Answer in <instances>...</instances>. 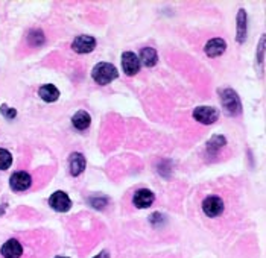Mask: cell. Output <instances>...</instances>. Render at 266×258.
Here are the masks:
<instances>
[{"label":"cell","mask_w":266,"mask_h":258,"mask_svg":"<svg viewBox=\"0 0 266 258\" xmlns=\"http://www.w3.org/2000/svg\"><path fill=\"white\" fill-rule=\"evenodd\" d=\"M217 111L211 107H198L194 111V119L202 125H211L217 120Z\"/></svg>","instance_id":"8992f818"},{"label":"cell","mask_w":266,"mask_h":258,"mask_svg":"<svg viewBox=\"0 0 266 258\" xmlns=\"http://www.w3.org/2000/svg\"><path fill=\"white\" fill-rule=\"evenodd\" d=\"M221 97H222V105L230 116H236L240 113V100L233 90H224Z\"/></svg>","instance_id":"3957f363"},{"label":"cell","mask_w":266,"mask_h":258,"mask_svg":"<svg viewBox=\"0 0 266 258\" xmlns=\"http://www.w3.org/2000/svg\"><path fill=\"white\" fill-rule=\"evenodd\" d=\"M202 211L207 217H217L224 211V200L219 196H207L202 200Z\"/></svg>","instance_id":"7a4b0ae2"},{"label":"cell","mask_w":266,"mask_h":258,"mask_svg":"<svg viewBox=\"0 0 266 258\" xmlns=\"http://www.w3.org/2000/svg\"><path fill=\"white\" fill-rule=\"evenodd\" d=\"M225 146V138L224 137H221V135H216V137H213L210 141H208V150H219L221 147H224Z\"/></svg>","instance_id":"d6986e66"},{"label":"cell","mask_w":266,"mask_h":258,"mask_svg":"<svg viewBox=\"0 0 266 258\" xmlns=\"http://www.w3.org/2000/svg\"><path fill=\"white\" fill-rule=\"evenodd\" d=\"M237 41L239 43H244L245 37H247V14L244 9L239 11V15H237Z\"/></svg>","instance_id":"2e32d148"},{"label":"cell","mask_w":266,"mask_h":258,"mask_svg":"<svg viewBox=\"0 0 266 258\" xmlns=\"http://www.w3.org/2000/svg\"><path fill=\"white\" fill-rule=\"evenodd\" d=\"M96 47V40L91 35H79L73 40L71 49L76 54H90Z\"/></svg>","instance_id":"277c9868"},{"label":"cell","mask_w":266,"mask_h":258,"mask_svg":"<svg viewBox=\"0 0 266 258\" xmlns=\"http://www.w3.org/2000/svg\"><path fill=\"white\" fill-rule=\"evenodd\" d=\"M71 123H73V126L76 129L84 131V129H87L90 126L91 117H90V114L85 113V111H78V113L71 117Z\"/></svg>","instance_id":"9a60e30c"},{"label":"cell","mask_w":266,"mask_h":258,"mask_svg":"<svg viewBox=\"0 0 266 258\" xmlns=\"http://www.w3.org/2000/svg\"><path fill=\"white\" fill-rule=\"evenodd\" d=\"M0 254H2V257L5 258H20L23 254V248H21L18 240L11 239V240L3 243V246L0 249Z\"/></svg>","instance_id":"9c48e42d"},{"label":"cell","mask_w":266,"mask_h":258,"mask_svg":"<svg viewBox=\"0 0 266 258\" xmlns=\"http://www.w3.org/2000/svg\"><path fill=\"white\" fill-rule=\"evenodd\" d=\"M119 76L117 68L110 63H99L93 67L91 78L99 85H108Z\"/></svg>","instance_id":"6da1fadb"},{"label":"cell","mask_w":266,"mask_h":258,"mask_svg":"<svg viewBox=\"0 0 266 258\" xmlns=\"http://www.w3.org/2000/svg\"><path fill=\"white\" fill-rule=\"evenodd\" d=\"M49 205L58 213H66L71 207V200L64 192H55L49 199Z\"/></svg>","instance_id":"52a82bcc"},{"label":"cell","mask_w":266,"mask_h":258,"mask_svg":"<svg viewBox=\"0 0 266 258\" xmlns=\"http://www.w3.org/2000/svg\"><path fill=\"white\" fill-rule=\"evenodd\" d=\"M225 49H227V43H225L222 38H213V40H210V41L205 44V47H204L205 54H207L210 58L221 57V55L225 52Z\"/></svg>","instance_id":"8fae6325"},{"label":"cell","mask_w":266,"mask_h":258,"mask_svg":"<svg viewBox=\"0 0 266 258\" xmlns=\"http://www.w3.org/2000/svg\"><path fill=\"white\" fill-rule=\"evenodd\" d=\"M57 258H67V257H57Z\"/></svg>","instance_id":"7402d4cb"},{"label":"cell","mask_w":266,"mask_h":258,"mask_svg":"<svg viewBox=\"0 0 266 258\" xmlns=\"http://www.w3.org/2000/svg\"><path fill=\"white\" fill-rule=\"evenodd\" d=\"M138 61L143 65H146V67H154V65L157 64V61H158V55H157L155 49H152V47H144V49H141V52H140Z\"/></svg>","instance_id":"5bb4252c"},{"label":"cell","mask_w":266,"mask_h":258,"mask_svg":"<svg viewBox=\"0 0 266 258\" xmlns=\"http://www.w3.org/2000/svg\"><path fill=\"white\" fill-rule=\"evenodd\" d=\"M68 166H70V173L73 176H79L85 169V157L79 152L71 153L68 160Z\"/></svg>","instance_id":"7c38bea8"},{"label":"cell","mask_w":266,"mask_h":258,"mask_svg":"<svg viewBox=\"0 0 266 258\" xmlns=\"http://www.w3.org/2000/svg\"><path fill=\"white\" fill-rule=\"evenodd\" d=\"M0 113H2L6 119H14V117L17 116V111H15L14 108H9L8 105H2Z\"/></svg>","instance_id":"ffe728a7"},{"label":"cell","mask_w":266,"mask_h":258,"mask_svg":"<svg viewBox=\"0 0 266 258\" xmlns=\"http://www.w3.org/2000/svg\"><path fill=\"white\" fill-rule=\"evenodd\" d=\"M29 41H31V44L32 46H41L43 43H44V35H43V32L41 31H32L31 34H29Z\"/></svg>","instance_id":"ac0fdd59"},{"label":"cell","mask_w":266,"mask_h":258,"mask_svg":"<svg viewBox=\"0 0 266 258\" xmlns=\"http://www.w3.org/2000/svg\"><path fill=\"white\" fill-rule=\"evenodd\" d=\"M31 184H32V178L26 172H15L9 178V186L14 192H25L31 187Z\"/></svg>","instance_id":"5b68a950"},{"label":"cell","mask_w":266,"mask_h":258,"mask_svg":"<svg viewBox=\"0 0 266 258\" xmlns=\"http://www.w3.org/2000/svg\"><path fill=\"white\" fill-rule=\"evenodd\" d=\"M94 258H110V254H108L107 251H102V252H101L99 255H96Z\"/></svg>","instance_id":"44dd1931"},{"label":"cell","mask_w":266,"mask_h":258,"mask_svg":"<svg viewBox=\"0 0 266 258\" xmlns=\"http://www.w3.org/2000/svg\"><path fill=\"white\" fill-rule=\"evenodd\" d=\"M155 196L148 189H140L133 196V203L137 208H149L154 203Z\"/></svg>","instance_id":"30bf717a"},{"label":"cell","mask_w":266,"mask_h":258,"mask_svg":"<svg viewBox=\"0 0 266 258\" xmlns=\"http://www.w3.org/2000/svg\"><path fill=\"white\" fill-rule=\"evenodd\" d=\"M12 164V155L6 149H0V170L9 169Z\"/></svg>","instance_id":"e0dca14e"},{"label":"cell","mask_w":266,"mask_h":258,"mask_svg":"<svg viewBox=\"0 0 266 258\" xmlns=\"http://www.w3.org/2000/svg\"><path fill=\"white\" fill-rule=\"evenodd\" d=\"M38 94H40V97H41L44 102H55V100H58V97H60L58 88H57L55 85H52V84L43 85V87L40 88Z\"/></svg>","instance_id":"4fadbf2b"},{"label":"cell","mask_w":266,"mask_h":258,"mask_svg":"<svg viewBox=\"0 0 266 258\" xmlns=\"http://www.w3.org/2000/svg\"><path fill=\"white\" fill-rule=\"evenodd\" d=\"M122 67H124V71L125 74L128 76H135L140 70V61H138V57L134 54V52H125L122 55Z\"/></svg>","instance_id":"ba28073f"}]
</instances>
